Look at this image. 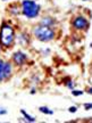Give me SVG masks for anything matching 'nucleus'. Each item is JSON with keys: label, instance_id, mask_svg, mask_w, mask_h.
<instances>
[{"label": "nucleus", "instance_id": "nucleus-1", "mask_svg": "<svg viewBox=\"0 0 92 123\" xmlns=\"http://www.w3.org/2000/svg\"><path fill=\"white\" fill-rule=\"evenodd\" d=\"M16 39L15 30L9 23L4 22L0 27V46L4 48H12Z\"/></svg>", "mask_w": 92, "mask_h": 123}, {"label": "nucleus", "instance_id": "nucleus-2", "mask_svg": "<svg viewBox=\"0 0 92 123\" xmlns=\"http://www.w3.org/2000/svg\"><path fill=\"white\" fill-rule=\"evenodd\" d=\"M33 35L41 42H49V41L55 39L56 32L52 27L44 26V25L39 24L33 29Z\"/></svg>", "mask_w": 92, "mask_h": 123}, {"label": "nucleus", "instance_id": "nucleus-3", "mask_svg": "<svg viewBox=\"0 0 92 123\" xmlns=\"http://www.w3.org/2000/svg\"><path fill=\"white\" fill-rule=\"evenodd\" d=\"M21 8H22V14L29 19L38 17L41 10L40 5L33 0H23L21 4Z\"/></svg>", "mask_w": 92, "mask_h": 123}, {"label": "nucleus", "instance_id": "nucleus-4", "mask_svg": "<svg viewBox=\"0 0 92 123\" xmlns=\"http://www.w3.org/2000/svg\"><path fill=\"white\" fill-rule=\"evenodd\" d=\"M72 26L76 31H88L90 27V22L88 21V18H85L82 15H79L73 18Z\"/></svg>", "mask_w": 92, "mask_h": 123}, {"label": "nucleus", "instance_id": "nucleus-5", "mask_svg": "<svg viewBox=\"0 0 92 123\" xmlns=\"http://www.w3.org/2000/svg\"><path fill=\"white\" fill-rule=\"evenodd\" d=\"M13 63L15 64L16 66H23L25 65L27 63V61H29V57H27V55L25 53H23V51H21V50H18V51H16V53H14L13 55Z\"/></svg>", "mask_w": 92, "mask_h": 123}, {"label": "nucleus", "instance_id": "nucleus-6", "mask_svg": "<svg viewBox=\"0 0 92 123\" xmlns=\"http://www.w3.org/2000/svg\"><path fill=\"white\" fill-rule=\"evenodd\" d=\"M17 41L21 46H23V47H27L31 42L30 34H29L27 32H21V33L17 35Z\"/></svg>", "mask_w": 92, "mask_h": 123}, {"label": "nucleus", "instance_id": "nucleus-7", "mask_svg": "<svg viewBox=\"0 0 92 123\" xmlns=\"http://www.w3.org/2000/svg\"><path fill=\"white\" fill-rule=\"evenodd\" d=\"M12 74H13V65L10 62H5V66L4 70H2V75H4L5 81H7L12 78Z\"/></svg>", "mask_w": 92, "mask_h": 123}, {"label": "nucleus", "instance_id": "nucleus-8", "mask_svg": "<svg viewBox=\"0 0 92 123\" xmlns=\"http://www.w3.org/2000/svg\"><path fill=\"white\" fill-rule=\"evenodd\" d=\"M8 13L10 15H13V16H18L19 14L22 13V8L19 7V5L18 4H12L8 6Z\"/></svg>", "mask_w": 92, "mask_h": 123}, {"label": "nucleus", "instance_id": "nucleus-9", "mask_svg": "<svg viewBox=\"0 0 92 123\" xmlns=\"http://www.w3.org/2000/svg\"><path fill=\"white\" fill-rule=\"evenodd\" d=\"M40 24L41 25H44V26H49V27H52L55 24H56V19L50 16H46L43 17L41 21H40Z\"/></svg>", "mask_w": 92, "mask_h": 123}, {"label": "nucleus", "instance_id": "nucleus-10", "mask_svg": "<svg viewBox=\"0 0 92 123\" xmlns=\"http://www.w3.org/2000/svg\"><path fill=\"white\" fill-rule=\"evenodd\" d=\"M64 84H65L68 89H70V90L75 89V86H76V84H75V82L70 79V78H65V79H64Z\"/></svg>", "mask_w": 92, "mask_h": 123}, {"label": "nucleus", "instance_id": "nucleus-11", "mask_svg": "<svg viewBox=\"0 0 92 123\" xmlns=\"http://www.w3.org/2000/svg\"><path fill=\"white\" fill-rule=\"evenodd\" d=\"M21 114L24 116V119H25V121H26V122H35V121H36V120H35V117L31 116L30 114H27L24 110H21Z\"/></svg>", "mask_w": 92, "mask_h": 123}, {"label": "nucleus", "instance_id": "nucleus-12", "mask_svg": "<svg viewBox=\"0 0 92 123\" xmlns=\"http://www.w3.org/2000/svg\"><path fill=\"white\" fill-rule=\"evenodd\" d=\"M39 111L41 112V113L46 114V115H52L53 114V111L50 110V108H49V107H47V106H40Z\"/></svg>", "mask_w": 92, "mask_h": 123}, {"label": "nucleus", "instance_id": "nucleus-13", "mask_svg": "<svg viewBox=\"0 0 92 123\" xmlns=\"http://www.w3.org/2000/svg\"><path fill=\"white\" fill-rule=\"evenodd\" d=\"M4 66H5V61L0 58V82H4V75H2V70H4Z\"/></svg>", "mask_w": 92, "mask_h": 123}, {"label": "nucleus", "instance_id": "nucleus-14", "mask_svg": "<svg viewBox=\"0 0 92 123\" xmlns=\"http://www.w3.org/2000/svg\"><path fill=\"white\" fill-rule=\"evenodd\" d=\"M83 93H84V91H82V90H77V89H73V90H72V95L75 97L82 96Z\"/></svg>", "mask_w": 92, "mask_h": 123}, {"label": "nucleus", "instance_id": "nucleus-15", "mask_svg": "<svg viewBox=\"0 0 92 123\" xmlns=\"http://www.w3.org/2000/svg\"><path fill=\"white\" fill-rule=\"evenodd\" d=\"M92 108V104L91 103H86V104H84V110L85 111H90Z\"/></svg>", "mask_w": 92, "mask_h": 123}, {"label": "nucleus", "instance_id": "nucleus-16", "mask_svg": "<svg viewBox=\"0 0 92 123\" xmlns=\"http://www.w3.org/2000/svg\"><path fill=\"white\" fill-rule=\"evenodd\" d=\"M76 111H77V107H76V106H70L69 108H68V112H69V113H76Z\"/></svg>", "mask_w": 92, "mask_h": 123}, {"label": "nucleus", "instance_id": "nucleus-17", "mask_svg": "<svg viewBox=\"0 0 92 123\" xmlns=\"http://www.w3.org/2000/svg\"><path fill=\"white\" fill-rule=\"evenodd\" d=\"M7 114V111L5 108H0V115H6Z\"/></svg>", "mask_w": 92, "mask_h": 123}, {"label": "nucleus", "instance_id": "nucleus-18", "mask_svg": "<svg viewBox=\"0 0 92 123\" xmlns=\"http://www.w3.org/2000/svg\"><path fill=\"white\" fill-rule=\"evenodd\" d=\"M35 92H36V91H35V89H34V88H33L32 90H31V93H32V95H34Z\"/></svg>", "mask_w": 92, "mask_h": 123}, {"label": "nucleus", "instance_id": "nucleus-19", "mask_svg": "<svg viewBox=\"0 0 92 123\" xmlns=\"http://www.w3.org/2000/svg\"><path fill=\"white\" fill-rule=\"evenodd\" d=\"M88 93H92V88H89L88 89Z\"/></svg>", "mask_w": 92, "mask_h": 123}, {"label": "nucleus", "instance_id": "nucleus-20", "mask_svg": "<svg viewBox=\"0 0 92 123\" xmlns=\"http://www.w3.org/2000/svg\"><path fill=\"white\" fill-rule=\"evenodd\" d=\"M0 51H1V46H0Z\"/></svg>", "mask_w": 92, "mask_h": 123}, {"label": "nucleus", "instance_id": "nucleus-21", "mask_svg": "<svg viewBox=\"0 0 92 123\" xmlns=\"http://www.w3.org/2000/svg\"><path fill=\"white\" fill-rule=\"evenodd\" d=\"M83 1H89V0H83Z\"/></svg>", "mask_w": 92, "mask_h": 123}, {"label": "nucleus", "instance_id": "nucleus-22", "mask_svg": "<svg viewBox=\"0 0 92 123\" xmlns=\"http://www.w3.org/2000/svg\"><path fill=\"white\" fill-rule=\"evenodd\" d=\"M2 1H7V0H2Z\"/></svg>", "mask_w": 92, "mask_h": 123}]
</instances>
